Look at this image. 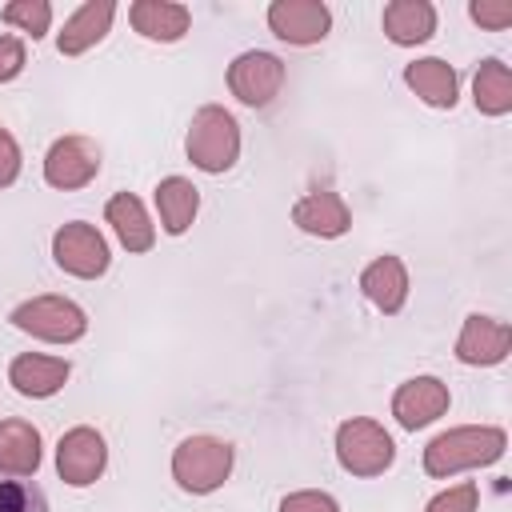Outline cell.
<instances>
[{
  "label": "cell",
  "mask_w": 512,
  "mask_h": 512,
  "mask_svg": "<svg viewBox=\"0 0 512 512\" xmlns=\"http://www.w3.org/2000/svg\"><path fill=\"white\" fill-rule=\"evenodd\" d=\"M112 16H116V4H112V0H88V4H80V8L64 20V28H60V36H56L60 56H80V52L96 48V44L108 36Z\"/></svg>",
  "instance_id": "cell-16"
},
{
  "label": "cell",
  "mask_w": 512,
  "mask_h": 512,
  "mask_svg": "<svg viewBox=\"0 0 512 512\" xmlns=\"http://www.w3.org/2000/svg\"><path fill=\"white\" fill-rule=\"evenodd\" d=\"M184 152L208 176L228 172L240 160V124H236V116L220 104L196 108V116L188 124V136H184Z\"/></svg>",
  "instance_id": "cell-2"
},
{
  "label": "cell",
  "mask_w": 512,
  "mask_h": 512,
  "mask_svg": "<svg viewBox=\"0 0 512 512\" xmlns=\"http://www.w3.org/2000/svg\"><path fill=\"white\" fill-rule=\"evenodd\" d=\"M508 436L496 424H464V428H448L440 432L428 448H424V472L436 480H448L456 472L468 468H488L504 456Z\"/></svg>",
  "instance_id": "cell-1"
},
{
  "label": "cell",
  "mask_w": 512,
  "mask_h": 512,
  "mask_svg": "<svg viewBox=\"0 0 512 512\" xmlns=\"http://www.w3.org/2000/svg\"><path fill=\"white\" fill-rule=\"evenodd\" d=\"M68 376H72V368H68V360H60V356L20 352V356L8 364V384H12L20 396H28V400H48V396H56V392L68 384Z\"/></svg>",
  "instance_id": "cell-14"
},
{
  "label": "cell",
  "mask_w": 512,
  "mask_h": 512,
  "mask_svg": "<svg viewBox=\"0 0 512 512\" xmlns=\"http://www.w3.org/2000/svg\"><path fill=\"white\" fill-rule=\"evenodd\" d=\"M52 260H56V268H64L76 280H96L112 264L108 240L100 236L96 224H84V220H68V224L56 228V236H52Z\"/></svg>",
  "instance_id": "cell-6"
},
{
  "label": "cell",
  "mask_w": 512,
  "mask_h": 512,
  "mask_svg": "<svg viewBox=\"0 0 512 512\" xmlns=\"http://www.w3.org/2000/svg\"><path fill=\"white\" fill-rule=\"evenodd\" d=\"M228 88H232V96H236L240 104L264 108V104H272V100L280 96V88H284V60L272 56V52H260V48L240 52V56L228 64Z\"/></svg>",
  "instance_id": "cell-7"
},
{
  "label": "cell",
  "mask_w": 512,
  "mask_h": 512,
  "mask_svg": "<svg viewBox=\"0 0 512 512\" xmlns=\"http://www.w3.org/2000/svg\"><path fill=\"white\" fill-rule=\"evenodd\" d=\"M40 468V432L28 420H0V476L24 480Z\"/></svg>",
  "instance_id": "cell-19"
},
{
  "label": "cell",
  "mask_w": 512,
  "mask_h": 512,
  "mask_svg": "<svg viewBox=\"0 0 512 512\" xmlns=\"http://www.w3.org/2000/svg\"><path fill=\"white\" fill-rule=\"evenodd\" d=\"M128 20L144 40L176 44V40H184L192 12H188V4H172V0H136L128 8Z\"/></svg>",
  "instance_id": "cell-18"
},
{
  "label": "cell",
  "mask_w": 512,
  "mask_h": 512,
  "mask_svg": "<svg viewBox=\"0 0 512 512\" xmlns=\"http://www.w3.org/2000/svg\"><path fill=\"white\" fill-rule=\"evenodd\" d=\"M512 352V328L504 320H492V316H480L472 312L456 336V360L468 364V368H492V364H504Z\"/></svg>",
  "instance_id": "cell-11"
},
{
  "label": "cell",
  "mask_w": 512,
  "mask_h": 512,
  "mask_svg": "<svg viewBox=\"0 0 512 512\" xmlns=\"http://www.w3.org/2000/svg\"><path fill=\"white\" fill-rule=\"evenodd\" d=\"M468 16H472L480 28L500 32V28L512 24V4H508V0H472V4H468Z\"/></svg>",
  "instance_id": "cell-27"
},
{
  "label": "cell",
  "mask_w": 512,
  "mask_h": 512,
  "mask_svg": "<svg viewBox=\"0 0 512 512\" xmlns=\"http://www.w3.org/2000/svg\"><path fill=\"white\" fill-rule=\"evenodd\" d=\"M268 28L276 40L308 48V44H320L328 36L332 12L320 0H272L268 4Z\"/></svg>",
  "instance_id": "cell-10"
},
{
  "label": "cell",
  "mask_w": 512,
  "mask_h": 512,
  "mask_svg": "<svg viewBox=\"0 0 512 512\" xmlns=\"http://www.w3.org/2000/svg\"><path fill=\"white\" fill-rule=\"evenodd\" d=\"M280 512H340V504H336L328 492L304 488V492H288V496L280 500Z\"/></svg>",
  "instance_id": "cell-28"
},
{
  "label": "cell",
  "mask_w": 512,
  "mask_h": 512,
  "mask_svg": "<svg viewBox=\"0 0 512 512\" xmlns=\"http://www.w3.org/2000/svg\"><path fill=\"white\" fill-rule=\"evenodd\" d=\"M28 64V52H24V40L20 36H0V84L16 80Z\"/></svg>",
  "instance_id": "cell-29"
},
{
  "label": "cell",
  "mask_w": 512,
  "mask_h": 512,
  "mask_svg": "<svg viewBox=\"0 0 512 512\" xmlns=\"http://www.w3.org/2000/svg\"><path fill=\"white\" fill-rule=\"evenodd\" d=\"M404 84L428 104V108H456L460 100V76L452 64H444L440 56H424L404 64Z\"/></svg>",
  "instance_id": "cell-17"
},
{
  "label": "cell",
  "mask_w": 512,
  "mask_h": 512,
  "mask_svg": "<svg viewBox=\"0 0 512 512\" xmlns=\"http://www.w3.org/2000/svg\"><path fill=\"white\" fill-rule=\"evenodd\" d=\"M360 292L368 296L372 308H380L384 316H396L404 308V300H408V268H404V260L392 256V252L376 256L360 272Z\"/></svg>",
  "instance_id": "cell-15"
},
{
  "label": "cell",
  "mask_w": 512,
  "mask_h": 512,
  "mask_svg": "<svg viewBox=\"0 0 512 512\" xmlns=\"http://www.w3.org/2000/svg\"><path fill=\"white\" fill-rule=\"evenodd\" d=\"M156 208H160V228L168 236H184L200 212V188L184 176H164L156 184Z\"/></svg>",
  "instance_id": "cell-22"
},
{
  "label": "cell",
  "mask_w": 512,
  "mask_h": 512,
  "mask_svg": "<svg viewBox=\"0 0 512 512\" xmlns=\"http://www.w3.org/2000/svg\"><path fill=\"white\" fill-rule=\"evenodd\" d=\"M472 100H476V108L484 116L512 112V72H508L504 60H496V56L480 60V68L472 76Z\"/></svg>",
  "instance_id": "cell-23"
},
{
  "label": "cell",
  "mask_w": 512,
  "mask_h": 512,
  "mask_svg": "<svg viewBox=\"0 0 512 512\" xmlns=\"http://www.w3.org/2000/svg\"><path fill=\"white\" fill-rule=\"evenodd\" d=\"M436 32V8L428 0H392L384 4V36L400 48L424 44Z\"/></svg>",
  "instance_id": "cell-21"
},
{
  "label": "cell",
  "mask_w": 512,
  "mask_h": 512,
  "mask_svg": "<svg viewBox=\"0 0 512 512\" xmlns=\"http://www.w3.org/2000/svg\"><path fill=\"white\" fill-rule=\"evenodd\" d=\"M96 172H100V144L88 136H60L44 156V180L48 188H60V192L92 184Z\"/></svg>",
  "instance_id": "cell-9"
},
{
  "label": "cell",
  "mask_w": 512,
  "mask_h": 512,
  "mask_svg": "<svg viewBox=\"0 0 512 512\" xmlns=\"http://www.w3.org/2000/svg\"><path fill=\"white\" fill-rule=\"evenodd\" d=\"M336 460L352 476H380L396 460V444L384 424L368 416H352L336 428Z\"/></svg>",
  "instance_id": "cell-5"
},
{
  "label": "cell",
  "mask_w": 512,
  "mask_h": 512,
  "mask_svg": "<svg viewBox=\"0 0 512 512\" xmlns=\"http://www.w3.org/2000/svg\"><path fill=\"white\" fill-rule=\"evenodd\" d=\"M448 412V384L436 380V376H412L396 388L392 396V416L400 428L416 432V428H428L432 420H440Z\"/></svg>",
  "instance_id": "cell-12"
},
{
  "label": "cell",
  "mask_w": 512,
  "mask_h": 512,
  "mask_svg": "<svg viewBox=\"0 0 512 512\" xmlns=\"http://www.w3.org/2000/svg\"><path fill=\"white\" fill-rule=\"evenodd\" d=\"M0 16H4V24L28 32L32 40H40L48 32V24H52V4L48 0H12V4H4Z\"/></svg>",
  "instance_id": "cell-24"
},
{
  "label": "cell",
  "mask_w": 512,
  "mask_h": 512,
  "mask_svg": "<svg viewBox=\"0 0 512 512\" xmlns=\"http://www.w3.org/2000/svg\"><path fill=\"white\" fill-rule=\"evenodd\" d=\"M0 512H52L32 480H0Z\"/></svg>",
  "instance_id": "cell-25"
},
{
  "label": "cell",
  "mask_w": 512,
  "mask_h": 512,
  "mask_svg": "<svg viewBox=\"0 0 512 512\" xmlns=\"http://www.w3.org/2000/svg\"><path fill=\"white\" fill-rule=\"evenodd\" d=\"M292 224L308 236H320V240H336L352 228V208L344 204L340 192L332 188H316L308 196H300L292 204Z\"/></svg>",
  "instance_id": "cell-13"
},
{
  "label": "cell",
  "mask_w": 512,
  "mask_h": 512,
  "mask_svg": "<svg viewBox=\"0 0 512 512\" xmlns=\"http://www.w3.org/2000/svg\"><path fill=\"white\" fill-rule=\"evenodd\" d=\"M476 504H480V488H476L472 480H464V484H456V488L432 496L424 512H476Z\"/></svg>",
  "instance_id": "cell-26"
},
{
  "label": "cell",
  "mask_w": 512,
  "mask_h": 512,
  "mask_svg": "<svg viewBox=\"0 0 512 512\" xmlns=\"http://www.w3.org/2000/svg\"><path fill=\"white\" fill-rule=\"evenodd\" d=\"M20 144H16V136L8 132V128H0V188H8V184H16V176H20Z\"/></svg>",
  "instance_id": "cell-30"
},
{
  "label": "cell",
  "mask_w": 512,
  "mask_h": 512,
  "mask_svg": "<svg viewBox=\"0 0 512 512\" xmlns=\"http://www.w3.org/2000/svg\"><path fill=\"white\" fill-rule=\"evenodd\" d=\"M20 332L36 336V340H48V344H76L84 332H88V316L76 300L68 296H32L24 304L12 308L8 316Z\"/></svg>",
  "instance_id": "cell-4"
},
{
  "label": "cell",
  "mask_w": 512,
  "mask_h": 512,
  "mask_svg": "<svg viewBox=\"0 0 512 512\" xmlns=\"http://www.w3.org/2000/svg\"><path fill=\"white\" fill-rule=\"evenodd\" d=\"M104 220L112 224L116 240L128 248V252H148L156 244V224L148 220L140 196L132 192H116L108 204H104Z\"/></svg>",
  "instance_id": "cell-20"
},
{
  "label": "cell",
  "mask_w": 512,
  "mask_h": 512,
  "mask_svg": "<svg viewBox=\"0 0 512 512\" xmlns=\"http://www.w3.org/2000/svg\"><path fill=\"white\" fill-rule=\"evenodd\" d=\"M232 460L236 456H232L228 440H220V436H188L172 452V480L192 496H208L232 476Z\"/></svg>",
  "instance_id": "cell-3"
},
{
  "label": "cell",
  "mask_w": 512,
  "mask_h": 512,
  "mask_svg": "<svg viewBox=\"0 0 512 512\" xmlns=\"http://www.w3.org/2000/svg\"><path fill=\"white\" fill-rule=\"evenodd\" d=\"M104 464H108V444H104V436L96 428L76 424V428H68L60 436V444H56V472H60L64 484L88 488V484H96L104 476Z\"/></svg>",
  "instance_id": "cell-8"
}]
</instances>
